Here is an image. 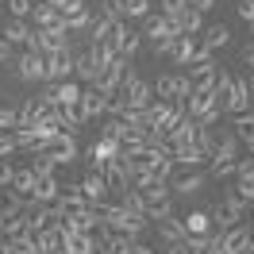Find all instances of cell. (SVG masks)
<instances>
[{
	"mask_svg": "<svg viewBox=\"0 0 254 254\" xmlns=\"http://www.w3.org/2000/svg\"><path fill=\"white\" fill-rule=\"evenodd\" d=\"M100 223L112 227V231H120V235H131V239H143V231L150 227L143 212H131L124 208L120 200H108V204H100Z\"/></svg>",
	"mask_w": 254,
	"mask_h": 254,
	"instance_id": "6da1fadb",
	"label": "cell"
},
{
	"mask_svg": "<svg viewBox=\"0 0 254 254\" xmlns=\"http://www.w3.org/2000/svg\"><path fill=\"white\" fill-rule=\"evenodd\" d=\"M235 162H239V135L235 131H220V139L212 146V177H235Z\"/></svg>",
	"mask_w": 254,
	"mask_h": 254,
	"instance_id": "7a4b0ae2",
	"label": "cell"
},
{
	"mask_svg": "<svg viewBox=\"0 0 254 254\" xmlns=\"http://www.w3.org/2000/svg\"><path fill=\"white\" fill-rule=\"evenodd\" d=\"M247 208H251V204H247V200H243L235 189H227V192H223V200L212 208V227H220V231L235 227V223L247 216Z\"/></svg>",
	"mask_w": 254,
	"mask_h": 254,
	"instance_id": "3957f363",
	"label": "cell"
},
{
	"mask_svg": "<svg viewBox=\"0 0 254 254\" xmlns=\"http://www.w3.org/2000/svg\"><path fill=\"white\" fill-rule=\"evenodd\" d=\"M39 100L50 104V108H77L81 104V85L77 81H50L47 89L39 93Z\"/></svg>",
	"mask_w": 254,
	"mask_h": 254,
	"instance_id": "277c9868",
	"label": "cell"
},
{
	"mask_svg": "<svg viewBox=\"0 0 254 254\" xmlns=\"http://www.w3.org/2000/svg\"><path fill=\"white\" fill-rule=\"evenodd\" d=\"M146 39H150V47H154V54H170V47H174V39H177V27L170 23L166 16H146Z\"/></svg>",
	"mask_w": 254,
	"mask_h": 254,
	"instance_id": "5b68a950",
	"label": "cell"
},
{
	"mask_svg": "<svg viewBox=\"0 0 254 254\" xmlns=\"http://www.w3.org/2000/svg\"><path fill=\"white\" fill-rule=\"evenodd\" d=\"M39 150H47L54 166H69V162H77V158H81V146H77V139H73L69 131L54 135V139H50L47 146H39Z\"/></svg>",
	"mask_w": 254,
	"mask_h": 254,
	"instance_id": "8992f818",
	"label": "cell"
},
{
	"mask_svg": "<svg viewBox=\"0 0 254 254\" xmlns=\"http://www.w3.org/2000/svg\"><path fill=\"white\" fill-rule=\"evenodd\" d=\"M27 50H39V54H58V50H69V31H65V27H50V31H39V27H35Z\"/></svg>",
	"mask_w": 254,
	"mask_h": 254,
	"instance_id": "52a82bcc",
	"label": "cell"
},
{
	"mask_svg": "<svg viewBox=\"0 0 254 254\" xmlns=\"http://www.w3.org/2000/svg\"><path fill=\"white\" fill-rule=\"evenodd\" d=\"M85 158H89V170L93 174H104V166L112 158H120V139H96L89 150H85Z\"/></svg>",
	"mask_w": 254,
	"mask_h": 254,
	"instance_id": "ba28073f",
	"label": "cell"
},
{
	"mask_svg": "<svg viewBox=\"0 0 254 254\" xmlns=\"http://www.w3.org/2000/svg\"><path fill=\"white\" fill-rule=\"evenodd\" d=\"M251 85H247V77H235L231 81V89H227V96H223V116H239V112H251Z\"/></svg>",
	"mask_w": 254,
	"mask_h": 254,
	"instance_id": "9c48e42d",
	"label": "cell"
},
{
	"mask_svg": "<svg viewBox=\"0 0 254 254\" xmlns=\"http://www.w3.org/2000/svg\"><path fill=\"white\" fill-rule=\"evenodd\" d=\"M108 104H112V96L108 93H100L96 85H89V89H81V116H85V124L89 120H96V116H108Z\"/></svg>",
	"mask_w": 254,
	"mask_h": 254,
	"instance_id": "30bf717a",
	"label": "cell"
},
{
	"mask_svg": "<svg viewBox=\"0 0 254 254\" xmlns=\"http://www.w3.org/2000/svg\"><path fill=\"white\" fill-rule=\"evenodd\" d=\"M73 65H77V54H73V50L47 54V81H69L73 77Z\"/></svg>",
	"mask_w": 254,
	"mask_h": 254,
	"instance_id": "8fae6325",
	"label": "cell"
},
{
	"mask_svg": "<svg viewBox=\"0 0 254 254\" xmlns=\"http://www.w3.org/2000/svg\"><path fill=\"white\" fill-rule=\"evenodd\" d=\"M16 73L23 81H47V54H39V50H27V54H23V58H19L16 62Z\"/></svg>",
	"mask_w": 254,
	"mask_h": 254,
	"instance_id": "7c38bea8",
	"label": "cell"
},
{
	"mask_svg": "<svg viewBox=\"0 0 254 254\" xmlns=\"http://www.w3.org/2000/svg\"><path fill=\"white\" fill-rule=\"evenodd\" d=\"M127 58H112L108 65H104V73H100V81H96V89L100 93H108V96H116L120 93V85H124V73H127Z\"/></svg>",
	"mask_w": 254,
	"mask_h": 254,
	"instance_id": "4fadbf2b",
	"label": "cell"
},
{
	"mask_svg": "<svg viewBox=\"0 0 254 254\" xmlns=\"http://www.w3.org/2000/svg\"><path fill=\"white\" fill-rule=\"evenodd\" d=\"M81 192H85V200H89V204H108V196H112L104 174H93V170H89L85 181H81Z\"/></svg>",
	"mask_w": 254,
	"mask_h": 254,
	"instance_id": "5bb4252c",
	"label": "cell"
},
{
	"mask_svg": "<svg viewBox=\"0 0 254 254\" xmlns=\"http://www.w3.org/2000/svg\"><path fill=\"white\" fill-rule=\"evenodd\" d=\"M62 196V181L54 174H39V181H35V192H31V200H39V204H54Z\"/></svg>",
	"mask_w": 254,
	"mask_h": 254,
	"instance_id": "9a60e30c",
	"label": "cell"
},
{
	"mask_svg": "<svg viewBox=\"0 0 254 254\" xmlns=\"http://www.w3.org/2000/svg\"><path fill=\"white\" fill-rule=\"evenodd\" d=\"M196 47H200V43H196L192 35H177V39H174V47H170V54H166V58H170L174 65H189L192 58H196Z\"/></svg>",
	"mask_w": 254,
	"mask_h": 254,
	"instance_id": "2e32d148",
	"label": "cell"
},
{
	"mask_svg": "<svg viewBox=\"0 0 254 254\" xmlns=\"http://www.w3.org/2000/svg\"><path fill=\"white\" fill-rule=\"evenodd\" d=\"M166 139H170V146H185V143H196V120L192 116H181L170 131H166Z\"/></svg>",
	"mask_w": 254,
	"mask_h": 254,
	"instance_id": "e0dca14e",
	"label": "cell"
},
{
	"mask_svg": "<svg viewBox=\"0 0 254 254\" xmlns=\"http://www.w3.org/2000/svg\"><path fill=\"white\" fill-rule=\"evenodd\" d=\"M35 27H39V31H50V27H65V16L62 12H58V8H54V4H47V0H43V4H35Z\"/></svg>",
	"mask_w": 254,
	"mask_h": 254,
	"instance_id": "ac0fdd59",
	"label": "cell"
},
{
	"mask_svg": "<svg viewBox=\"0 0 254 254\" xmlns=\"http://www.w3.org/2000/svg\"><path fill=\"white\" fill-rule=\"evenodd\" d=\"M31 35H35V27L31 23H27V19H8V23H4V39H8V43H12V47H27V43H31Z\"/></svg>",
	"mask_w": 254,
	"mask_h": 254,
	"instance_id": "d6986e66",
	"label": "cell"
},
{
	"mask_svg": "<svg viewBox=\"0 0 254 254\" xmlns=\"http://www.w3.org/2000/svg\"><path fill=\"white\" fill-rule=\"evenodd\" d=\"M181 223L189 235H212V212H204V208H192L189 216H181Z\"/></svg>",
	"mask_w": 254,
	"mask_h": 254,
	"instance_id": "ffe728a7",
	"label": "cell"
},
{
	"mask_svg": "<svg viewBox=\"0 0 254 254\" xmlns=\"http://www.w3.org/2000/svg\"><path fill=\"white\" fill-rule=\"evenodd\" d=\"M170 23L177 27V35H200L204 31V16H200L196 8H185V12H181L177 19H170Z\"/></svg>",
	"mask_w": 254,
	"mask_h": 254,
	"instance_id": "44dd1931",
	"label": "cell"
},
{
	"mask_svg": "<svg viewBox=\"0 0 254 254\" xmlns=\"http://www.w3.org/2000/svg\"><path fill=\"white\" fill-rule=\"evenodd\" d=\"M174 162H177V166H189V170H196L200 162H208V150H200V146H196V143L174 146Z\"/></svg>",
	"mask_w": 254,
	"mask_h": 254,
	"instance_id": "7402d4cb",
	"label": "cell"
},
{
	"mask_svg": "<svg viewBox=\"0 0 254 254\" xmlns=\"http://www.w3.org/2000/svg\"><path fill=\"white\" fill-rule=\"evenodd\" d=\"M154 227H158V235L166 239V243H185V223L177 220V216H166V220H154Z\"/></svg>",
	"mask_w": 254,
	"mask_h": 254,
	"instance_id": "603a6c76",
	"label": "cell"
},
{
	"mask_svg": "<svg viewBox=\"0 0 254 254\" xmlns=\"http://www.w3.org/2000/svg\"><path fill=\"white\" fill-rule=\"evenodd\" d=\"M73 73H77L81 81H89V85H96L104 69H100V65H96V58L89 54V50H85V54H77V65H73Z\"/></svg>",
	"mask_w": 254,
	"mask_h": 254,
	"instance_id": "cb8c5ba5",
	"label": "cell"
},
{
	"mask_svg": "<svg viewBox=\"0 0 254 254\" xmlns=\"http://www.w3.org/2000/svg\"><path fill=\"white\" fill-rule=\"evenodd\" d=\"M150 143H146V135H124L120 139V158H143Z\"/></svg>",
	"mask_w": 254,
	"mask_h": 254,
	"instance_id": "d4e9b609",
	"label": "cell"
},
{
	"mask_svg": "<svg viewBox=\"0 0 254 254\" xmlns=\"http://www.w3.org/2000/svg\"><path fill=\"white\" fill-rule=\"evenodd\" d=\"M200 189H204V174H185L170 185V192H177V196H196Z\"/></svg>",
	"mask_w": 254,
	"mask_h": 254,
	"instance_id": "484cf974",
	"label": "cell"
},
{
	"mask_svg": "<svg viewBox=\"0 0 254 254\" xmlns=\"http://www.w3.org/2000/svg\"><path fill=\"white\" fill-rule=\"evenodd\" d=\"M35 181H39V174H35L31 166H16V177H12V189H16L19 196H31V192H35Z\"/></svg>",
	"mask_w": 254,
	"mask_h": 254,
	"instance_id": "4316f807",
	"label": "cell"
},
{
	"mask_svg": "<svg viewBox=\"0 0 254 254\" xmlns=\"http://www.w3.org/2000/svg\"><path fill=\"white\" fill-rule=\"evenodd\" d=\"M154 96L158 100H177V73H162L158 81H154ZM181 104V100H177Z\"/></svg>",
	"mask_w": 254,
	"mask_h": 254,
	"instance_id": "83f0119b",
	"label": "cell"
},
{
	"mask_svg": "<svg viewBox=\"0 0 254 254\" xmlns=\"http://www.w3.org/2000/svg\"><path fill=\"white\" fill-rule=\"evenodd\" d=\"M227 39H231V31H227L223 23H212V27H204V47H208V50L227 47Z\"/></svg>",
	"mask_w": 254,
	"mask_h": 254,
	"instance_id": "f1b7e54d",
	"label": "cell"
},
{
	"mask_svg": "<svg viewBox=\"0 0 254 254\" xmlns=\"http://www.w3.org/2000/svg\"><path fill=\"white\" fill-rule=\"evenodd\" d=\"M96 16L112 19V23H120V19H127V12H124V0H100V8H96Z\"/></svg>",
	"mask_w": 254,
	"mask_h": 254,
	"instance_id": "f546056e",
	"label": "cell"
},
{
	"mask_svg": "<svg viewBox=\"0 0 254 254\" xmlns=\"http://www.w3.org/2000/svg\"><path fill=\"white\" fill-rule=\"evenodd\" d=\"M96 19V12H89V8H81V12H73V16H65V31H89V23Z\"/></svg>",
	"mask_w": 254,
	"mask_h": 254,
	"instance_id": "4dcf8cb0",
	"label": "cell"
},
{
	"mask_svg": "<svg viewBox=\"0 0 254 254\" xmlns=\"http://www.w3.org/2000/svg\"><path fill=\"white\" fill-rule=\"evenodd\" d=\"M124 135H127V124L116 120V116H108V120L100 124V139H124Z\"/></svg>",
	"mask_w": 254,
	"mask_h": 254,
	"instance_id": "1f68e13d",
	"label": "cell"
},
{
	"mask_svg": "<svg viewBox=\"0 0 254 254\" xmlns=\"http://www.w3.org/2000/svg\"><path fill=\"white\" fill-rule=\"evenodd\" d=\"M185 8H189V0H158V16H166V19H177Z\"/></svg>",
	"mask_w": 254,
	"mask_h": 254,
	"instance_id": "d6a6232c",
	"label": "cell"
},
{
	"mask_svg": "<svg viewBox=\"0 0 254 254\" xmlns=\"http://www.w3.org/2000/svg\"><path fill=\"white\" fill-rule=\"evenodd\" d=\"M231 81H235V73H231V69H223V65H216V89H212V93L220 96H227V89H231Z\"/></svg>",
	"mask_w": 254,
	"mask_h": 254,
	"instance_id": "836d02e7",
	"label": "cell"
},
{
	"mask_svg": "<svg viewBox=\"0 0 254 254\" xmlns=\"http://www.w3.org/2000/svg\"><path fill=\"white\" fill-rule=\"evenodd\" d=\"M12 154H19L16 131H0V158H12Z\"/></svg>",
	"mask_w": 254,
	"mask_h": 254,
	"instance_id": "e575fe53",
	"label": "cell"
},
{
	"mask_svg": "<svg viewBox=\"0 0 254 254\" xmlns=\"http://www.w3.org/2000/svg\"><path fill=\"white\" fill-rule=\"evenodd\" d=\"M124 12L135 19H146L150 16V0H124Z\"/></svg>",
	"mask_w": 254,
	"mask_h": 254,
	"instance_id": "d590c367",
	"label": "cell"
},
{
	"mask_svg": "<svg viewBox=\"0 0 254 254\" xmlns=\"http://www.w3.org/2000/svg\"><path fill=\"white\" fill-rule=\"evenodd\" d=\"M231 127H235V135L254 131V112H239V116H231Z\"/></svg>",
	"mask_w": 254,
	"mask_h": 254,
	"instance_id": "8d00e7d4",
	"label": "cell"
},
{
	"mask_svg": "<svg viewBox=\"0 0 254 254\" xmlns=\"http://www.w3.org/2000/svg\"><path fill=\"white\" fill-rule=\"evenodd\" d=\"M231 189H235L247 204H254V177H235V185H231Z\"/></svg>",
	"mask_w": 254,
	"mask_h": 254,
	"instance_id": "74e56055",
	"label": "cell"
},
{
	"mask_svg": "<svg viewBox=\"0 0 254 254\" xmlns=\"http://www.w3.org/2000/svg\"><path fill=\"white\" fill-rule=\"evenodd\" d=\"M47 4H54L62 16H73V12H81V8H89V0H47Z\"/></svg>",
	"mask_w": 254,
	"mask_h": 254,
	"instance_id": "f35d334b",
	"label": "cell"
},
{
	"mask_svg": "<svg viewBox=\"0 0 254 254\" xmlns=\"http://www.w3.org/2000/svg\"><path fill=\"white\" fill-rule=\"evenodd\" d=\"M8 8H12V16H16V19H27L35 12V0H8Z\"/></svg>",
	"mask_w": 254,
	"mask_h": 254,
	"instance_id": "ab89813d",
	"label": "cell"
},
{
	"mask_svg": "<svg viewBox=\"0 0 254 254\" xmlns=\"http://www.w3.org/2000/svg\"><path fill=\"white\" fill-rule=\"evenodd\" d=\"M12 177H16L12 158H0V189H12Z\"/></svg>",
	"mask_w": 254,
	"mask_h": 254,
	"instance_id": "60d3db41",
	"label": "cell"
},
{
	"mask_svg": "<svg viewBox=\"0 0 254 254\" xmlns=\"http://www.w3.org/2000/svg\"><path fill=\"white\" fill-rule=\"evenodd\" d=\"M239 16L247 23H254V0H239Z\"/></svg>",
	"mask_w": 254,
	"mask_h": 254,
	"instance_id": "b9f144b4",
	"label": "cell"
},
{
	"mask_svg": "<svg viewBox=\"0 0 254 254\" xmlns=\"http://www.w3.org/2000/svg\"><path fill=\"white\" fill-rule=\"evenodd\" d=\"M124 254H154V247H146V243H139V239H135V243H131Z\"/></svg>",
	"mask_w": 254,
	"mask_h": 254,
	"instance_id": "7bdbcfd3",
	"label": "cell"
},
{
	"mask_svg": "<svg viewBox=\"0 0 254 254\" xmlns=\"http://www.w3.org/2000/svg\"><path fill=\"white\" fill-rule=\"evenodd\" d=\"M189 8H196V12H200V16H204L208 8H216V0H189Z\"/></svg>",
	"mask_w": 254,
	"mask_h": 254,
	"instance_id": "ee69618b",
	"label": "cell"
},
{
	"mask_svg": "<svg viewBox=\"0 0 254 254\" xmlns=\"http://www.w3.org/2000/svg\"><path fill=\"white\" fill-rule=\"evenodd\" d=\"M0 62H12V43L8 39H0Z\"/></svg>",
	"mask_w": 254,
	"mask_h": 254,
	"instance_id": "f6af8a7d",
	"label": "cell"
},
{
	"mask_svg": "<svg viewBox=\"0 0 254 254\" xmlns=\"http://www.w3.org/2000/svg\"><path fill=\"white\" fill-rule=\"evenodd\" d=\"M239 143L247 146V154H254V131H247V135H239Z\"/></svg>",
	"mask_w": 254,
	"mask_h": 254,
	"instance_id": "bcb514c9",
	"label": "cell"
},
{
	"mask_svg": "<svg viewBox=\"0 0 254 254\" xmlns=\"http://www.w3.org/2000/svg\"><path fill=\"white\" fill-rule=\"evenodd\" d=\"M0 254H16V243H12V239H4V235H0Z\"/></svg>",
	"mask_w": 254,
	"mask_h": 254,
	"instance_id": "7dc6e473",
	"label": "cell"
},
{
	"mask_svg": "<svg viewBox=\"0 0 254 254\" xmlns=\"http://www.w3.org/2000/svg\"><path fill=\"white\" fill-rule=\"evenodd\" d=\"M243 58H247V62L254 65V47H247V50H243Z\"/></svg>",
	"mask_w": 254,
	"mask_h": 254,
	"instance_id": "c3c4849f",
	"label": "cell"
},
{
	"mask_svg": "<svg viewBox=\"0 0 254 254\" xmlns=\"http://www.w3.org/2000/svg\"><path fill=\"white\" fill-rule=\"evenodd\" d=\"M4 223H8V220H4V212H0V235H4Z\"/></svg>",
	"mask_w": 254,
	"mask_h": 254,
	"instance_id": "681fc988",
	"label": "cell"
},
{
	"mask_svg": "<svg viewBox=\"0 0 254 254\" xmlns=\"http://www.w3.org/2000/svg\"><path fill=\"white\" fill-rule=\"evenodd\" d=\"M247 85H251V93H254V73H251V77H247Z\"/></svg>",
	"mask_w": 254,
	"mask_h": 254,
	"instance_id": "f907efd6",
	"label": "cell"
},
{
	"mask_svg": "<svg viewBox=\"0 0 254 254\" xmlns=\"http://www.w3.org/2000/svg\"><path fill=\"white\" fill-rule=\"evenodd\" d=\"M251 35H254V23H251ZM251 47H254V39H251Z\"/></svg>",
	"mask_w": 254,
	"mask_h": 254,
	"instance_id": "816d5d0a",
	"label": "cell"
},
{
	"mask_svg": "<svg viewBox=\"0 0 254 254\" xmlns=\"http://www.w3.org/2000/svg\"><path fill=\"white\" fill-rule=\"evenodd\" d=\"M4 4H8V0H4Z\"/></svg>",
	"mask_w": 254,
	"mask_h": 254,
	"instance_id": "f5cc1de1",
	"label": "cell"
}]
</instances>
